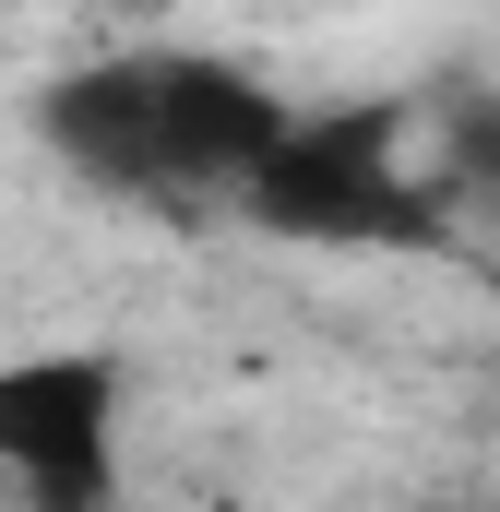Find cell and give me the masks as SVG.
<instances>
[{"label":"cell","mask_w":500,"mask_h":512,"mask_svg":"<svg viewBox=\"0 0 500 512\" xmlns=\"http://www.w3.org/2000/svg\"><path fill=\"white\" fill-rule=\"evenodd\" d=\"M250 227L298 239V251H429L441 203L405 179L393 108H334V120H286V143L250 167Z\"/></svg>","instance_id":"obj_1"},{"label":"cell","mask_w":500,"mask_h":512,"mask_svg":"<svg viewBox=\"0 0 500 512\" xmlns=\"http://www.w3.org/2000/svg\"><path fill=\"white\" fill-rule=\"evenodd\" d=\"M0 489L96 512L120 489V358L108 346H12L0 358Z\"/></svg>","instance_id":"obj_2"},{"label":"cell","mask_w":500,"mask_h":512,"mask_svg":"<svg viewBox=\"0 0 500 512\" xmlns=\"http://www.w3.org/2000/svg\"><path fill=\"white\" fill-rule=\"evenodd\" d=\"M155 60V108H167V155H179V191H250V167L286 143V96L215 60V48H143Z\"/></svg>","instance_id":"obj_3"},{"label":"cell","mask_w":500,"mask_h":512,"mask_svg":"<svg viewBox=\"0 0 500 512\" xmlns=\"http://www.w3.org/2000/svg\"><path fill=\"white\" fill-rule=\"evenodd\" d=\"M36 131L72 179L96 191H179V155H167V108H155V60H84L36 96Z\"/></svg>","instance_id":"obj_4"}]
</instances>
